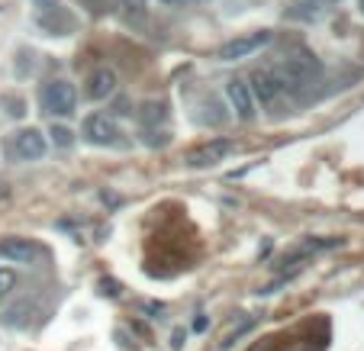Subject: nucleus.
Returning a JSON list of instances; mask_svg holds the SVG:
<instances>
[{"mask_svg": "<svg viewBox=\"0 0 364 351\" xmlns=\"http://www.w3.org/2000/svg\"><path fill=\"white\" fill-rule=\"evenodd\" d=\"M319 71H323L319 58L309 55V52H300V55L284 58V62L274 68V77H277V84H281V94L303 97L319 81Z\"/></svg>", "mask_w": 364, "mask_h": 351, "instance_id": "obj_1", "label": "nucleus"}, {"mask_svg": "<svg viewBox=\"0 0 364 351\" xmlns=\"http://www.w3.org/2000/svg\"><path fill=\"white\" fill-rule=\"evenodd\" d=\"M39 104L42 110L48 113V117H71L77 107V90L75 84L62 81V77H55V81H46L39 90Z\"/></svg>", "mask_w": 364, "mask_h": 351, "instance_id": "obj_2", "label": "nucleus"}, {"mask_svg": "<svg viewBox=\"0 0 364 351\" xmlns=\"http://www.w3.org/2000/svg\"><path fill=\"white\" fill-rule=\"evenodd\" d=\"M46 136H42L36 126H26V129H16L7 142V155L14 161H39L46 155Z\"/></svg>", "mask_w": 364, "mask_h": 351, "instance_id": "obj_3", "label": "nucleus"}, {"mask_svg": "<svg viewBox=\"0 0 364 351\" xmlns=\"http://www.w3.org/2000/svg\"><path fill=\"white\" fill-rule=\"evenodd\" d=\"M235 148H239V145H235L232 139H213V142H206V145H197V148L187 155V165L213 168V165H220V161H226L229 155H235Z\"/></svg>", "mask_w": 364, "mask_h": 351, "instance_id": "obj_4", "label": "nucleus"}, {"mask_svg": "<svg viewBox=\"0 0 364 351\" xmlns=\"http://www.w3.org/2000/svg\"><path fill=\"white\" fill-rule=\"evenodd\" d=\"M271 42V33L268 29H262V33H252V36H239V39L226 42V45H220V52H216V58L220 62H239V58H248L255 55L258 48H264Z\"/></svg>", "mask_w": 364, "mask_h": 351, "instance_id": "obj_5", "label": "nucleus"}, {"mask_svg": "<svg viewBox=\"0 0 364 351\" xmlns=\"http://www.w3.org/2000/svg\"><path fill=\"white\" fill-rule=\"evenodd\" d=\"M0 258L14 264H33L42 258V248L20 235H7V239H0Z\"/></svg>", "mask_w": 364, "mask_h": 351, "instance_id": "obj_6", "label": "nucleus"}, {"mask_svg": "<svg viewBox=\"0 0 364 351\" xmlns=\"http://www.w3.org/2000/svg\"><path fill=\"white\" fill-rule=\"evenodd\" d=\"M119 136H123L119 126L110 117H103V113H94V117L84 119V139L90 145H117Z\"/></svg>", "mask_w": 364, "mask_h": 351, "instance_id": "obj_7", "label": "nucleus"}, {"mask_svg": "<svg viewBox=\"0 0 364 351\" xmlns=\"http://www.w3.org/2000/svg\"><path fill=\"white\" fill-rule=\"evenodd\" d=\"M248 90H252V97L262 107L277 104V97H281V84H277L274 71H268V68L252 71V77H248Z\"/></svg>", "mask_w": 364, "mask_h": 351, "instance_id": "obj_8", "label": "nucleus"}, {"mask_svg": "<svg viewBox=\"0 0 364 351\" xmlns=\"http://www.w3.org/2000/svg\"><path fill=\"white\" fill-rule=\"evenodd\" d=\"M226 97H229V107L235 110V117L245 119V123H252L258 110H255V97H252V90H248V81L232 77V81L226 84Z\"/></svg>", "mask_w": 364, "mask_h": 351, "instance_id": "obj_9", "label": "nucleus"}, {"mask_svg": "<svg viewBox=\"0 0 364 351\" xmlns=\"http://www.w3.org/2000/svg\"><path fill=\"white\" fill-rule=\"evenodd\" d=\"M117 90V75L110 68H97L87 77V97L90 100H107V97Z\"/></svg>", "mask_w": 364, "mask_h": 351, "instance_id": "obj_10", "label": "nucleus"}, {"mask_svg": "<svg viewBox=\"0 0 364 351\" xmlns=\"http://www.w3.org/2000/svg\"><path fill=\"white\" fill-rule=\"evenodd\" d=\"M48 136H52V142H55L58 148H68V145L75 142V136H71V129H65V126H52V132H48Z\"/></svg>", "mask_w": 364, "mask_h": 351, "instance_id": "obj_11", "label": "nucleus"}, {"mask_svg": "<svg viewBox=\"0 0 364 351\" xmlns=\"http://www.w3.org/2000/svg\"><path fill=\"white\" fill-rule=\"evenodd\" d=\"M14 287H16V271L0 268V296H7Z\"/></svg>", "mask_w": 364, "mask_h": 351, "instance_id": "obj_12", "label": "nucleus"}, {"mask_svg": "<svg viewBox=\"0 0 364 351\" xmlns=\"http://www.w3.org/2000/svg\"><path fill=\"white\" fill-rule=\"evenodd\" d=\"M33 7L39 10V16H46V14H58V0H33Z\"/></svg>", "mask_w": 364, "mask_h": 351, "instance_id": "obj_13", "label": "nucleus"}, {"mask_svg": "<svg viewBox=\"0 0 364 351\" xmlns=\"http://www.w3.org/2000/svg\"><path fill=\"white\" fill-rule=\"evenodd\" d=\"M100 293L103 296H119V284L117 281H100Z\"/></svg>", "mask_w": 364, "mask_h": 351, "instance_id": "obj_14", "label": "nucleus"}, {"mask_svg": "<svg viewBox=\"0 0 364 351\" xmlns=\"http://www.w3.org/2000/svg\"><path fill=\"white\" fill-rule=\"evenodd\" d=\"M4 107H10V113H14V117H23V104L16 100V97H4Z\"/></svg>", "mask_w": 364, "mask_h": 351, "instance_id": "obj_15", "label": "nucleus"}, {"mask_svg": "<svg viewBox=\"0 0 364 351\" xmlns=\"http://www.w3.org/2000/svg\"><path fill=\"white\" fill-rule=\"evenodd\" d=\"M145 110H149V113H145V119H149V123H151V119H161V117H165V107H155V104H151V107H145Z\"/></svg>", "mask_w": 364, "mask_h": 351, "instance_id": "obj_16", "label": "nucleus"}, {"mask_svg": "<svg viewBox=\"0 0 364 351\" xmlns=\"http://www.w3.org/2000/svg\"><path fill=\"white\" fill-rule=\"evenodd\" d=\"M171 345H174V348H181V345H184V332H181V329L174 332V342Z\"/></svg>", "mask_w": 364, "mask_h": 351, "instance_id": "obj_17", "label": "nucleus"}, {"mask_svg": "<svg viewBox=\"0 0 364 351\" xmlns=\"http://www.w3.org/2000/svg\"><path fill=\"white\" fill-rule=\"evenodd\" d=\"M193 329H197V332H203V329H206V316H200L197 323H193Z\"/></svg>", "mask_w": 364, "mask_h": 351, "instance_id": "obj_18", "label": "nucleus"}, {"mask_svg": "<svg viewBox=\"0 0 364 351\" xmlns=\"http://www.w3.org/2000/svg\"><path fill=\"white\" fill-rule=\"evenodd\" d=\"M161 4H168V7H174V4H181V0H161Z\"/></svg>", "mask_w": 364, "mask_h": 351, "instance_id": "obj_19", "label": "nucleus"}, {"mask_svg": "<svg viewBox=\"0 0 364 351\" xmlns=\"http://www.w3.org/2000/svg\"><path fill=\"white\" fill-rule=\"evenodd\" d=\"M361 14H364V0H361Z\"/></svg>", "mask_w": 364, "mask_h": 351, "instance_id": "obj_20", "label": "nucleus"}]
</instances>
